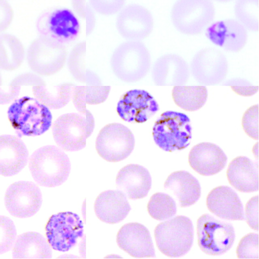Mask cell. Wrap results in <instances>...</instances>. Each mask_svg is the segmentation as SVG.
<instances>
[{
    "mask_svg": "<svg viewBox=\"0 0 259 259\" xmlns=\"http://www.w3.org/2000/svg\"><path fill=\"white\" fill-rule=\"evenodd\" d=\"M147 209L151 218L156 220L163 221L175 215L177 206L175 201L169 195L156 192L150 197Z\"/></svg>",
    "mask_w": 259,
    "mask_h": 259,
    "instance_id": "obj_31",
    "label": "cell"
},
{
    "mask_svg": "<svg viewBox=\"0 0 259 259\" xmlns=\"http://www.w3.org/2000/svg\"><path fill=\"white\" fill-rule=\"evenodd\" d=\"M151 13L138 4L128 5L117 15L116 27L119 34L128 40L140 41L147 38L153 28Z\"/></svg>",
    "mask_w": 259,
    "mask_h": 259,
    "instance_id": "obj_13",
    "label": "cell"
},
{
    "mask_svg": "<svg viewBox=\"0 0 259 259\" xmlns=\"http://www.w3.org/2000/svg\"><path fill=\"white\" fill-rule=\"evenodd\" d=\"M148 60V50L142 42L128 40L115 49L110 63L113 72L120 80L134 82L143 76L144 65Z\"/></svg>",
    "mask_w": 259,
    "mask_h": 259,
    "instance_id": "obj_7",
    "label": "cell"
},
{
    "mask_svg": "<svg viewBox=\"0 0 259 259\" xmlns=\"http://www.w3.org/2000/svg\"><path fill=\"white\" fill-rule=\"evenodd\" d=\"M14 17V11L6 0H0V33L6 30Z\"/></svg>",
    "mask_w": 259,
    "mask_h": 259,
    "instance_id": "obj_39",
    "label": "cell"
},
{
    "mask_svg": "<svg viewBox=\"0 0 259 259\" xmlns=\"http://www.w3.org/2000/svg\"><path fill=\"white\" fill-rule=\"evenodd\" d=\"M91 7L98 13L109 16L119 12L125 0H89Z\"/></svg>",
    "mask_w": 259,
    "mask_h": 259,
    "instance_id": "obj_36",
    "label": "cell"
},
{
    "mask_svg": "<svg viewBox=\"0 0 259 259\" xmlns=\"http://www.w3.org/2000/svg\"><path fill=\"white\" fill-rule=\"evenodd\" d=\"M258 105L249 107L243 113L242 117V127L245 134L251 139H258Z\"/></svg>",
    "mask_w": 259,
    "mask_h": 259,
    "instance_id": "obj_35",
    "label": "cell"
},
{
    "mask_svg": "<svg viewBox=\"0 0 259 259\" xmlns=\"http://www.w3.org/2000/svg\"><path fill=\"white\" fill-rule=\"evenodd\" d=\"M25 51L21 40L14 35L0 34V69L11 71L23 62Z\"/></svg>",
    "mask_w": 259,
    "mask_h": 259,
    "instance_id": "obj_27",
    "label": "cell"
},
{
    "mask_svg": "<svg viewBox=\"0 0 259 259\" xmlns=\"http://www.w3.org/2000/svg\"><path fill=\"white\" fill-rule=\"evenodd\" d=\"M152 179L149 171L144 166L129 164L121 168L116 177V185L119 190L129 199H139L149 193Z\"/></svg>",
    "mask_w": 259,
    "mask_h": 259,
    "instance_id": "obj_17",
    "label": "cell"
},
{
    "mask_svg": "<svg viewBox=\"0 0 259 259\" xmlns=\"http://www.w3.org/2000/svg\"><path fill=\"white\" fill-rule=\"evenodd\" d=\"M48 242L54 250L65 252L76 243L83 235V225L80 217L71 211L52 215L45 227Z\"/></svg>",
    "mask_w": 259,
    "mask_h": 259,
    "instance_id": "obj_11",
    "label": "cell"
},
{
    "mask_svg": "<svg viewBox=\"0 0 259 259\" xmlns=\"http://www.w3.org/2000/svg\"><path fill=\"white\" fill-rule=\"evenodd\" d=\"M42 201L38 186L26 181L16 182L6 190L5 204L8 211L13 217L29 218L39 209Z\"/></svg>",
    "mask_w": 259,
    "mask_h": 259,
    "instance_id": "obj_12",
    "label": "cell"
},
{
    "mask_svg": "<svg viewBox=\"0 0 259 259\" xmlns=\"http://www.w3.org/2000/svg\"><path fill=\"white\" fill-rule=\"evenodd\" d=\"M20 92V87L0 85V105L9 104L16 100Z\"/></svg>",
    "mask_w": 259,
    "mask_h": 259,
    "instance_id": "obj_40",
    "label": "cell"
},
{
    "mask_svg": "<svg viewBox=\"0 0 259 259\" xmlns=\"http://www.w3.org/2000/svg\"><path fill=\"white\" fill-rule=\"evenodd\" d=\"M75 84L64 83L48 85L46 83L33 87L35 98L49 108L58 109L64 107L71 100Z\"/></svg>",
    "mask_w": 259,
    "mask_h": 259,
    "instance_id": "obj_26",
    "label": "cell"
},
{
    "mask_svg": "<svg viewBox=\"0 0 259 259\" xmlns=\"http://www.w3.org/2000/svg\"><path fill=\"white\" fill-rule=\"evenodd\" d=\"M29 168L34 180L45 187H55L68 179L71 163L67 155L60 147L46 145L30 156Z\"/></svg>",
    "mask_w": 259,
    "mask_h": 259,
    "instance_id": "obj_1",
    "label": "cell"
},
{
    "mask_svg": "<svg viewBox=\"0 0 259 259\" xmlns=\"http://www.w3.org/2000/svg\"><path fill=\"white\" fill-rule=\"evenodd\" d=\"M85 18L87 19V34L89 35L94 29L95 23L94 13L89 5L87 8Z\"/></svg>",
    "mask_w": 259,
    "mask_h": 259,
    "instance_id": "obj_42",
    "label": "cell"
},
{
    "mask_svg": "<svg viewBox=\"0 0 259 259\" xmlns=\"http://www.w3.org/2000/svg\"><path fill=\"white\" fill-rule=\"evenodd\" d=\"M217 2H229V1H231L232 0H214Z\"/></svg>",
    "mask_w": 259,
    "mask_h": 259,
    "instance_id": "obj_44",
    "label": "cell"
},
{
    "mask_svg": "<svg viewBox=\"0 0 259 259\" xmlns=\"http://www.w3.org/2000/svg\"><path fill=\"white\" fill-rule=\"evenodd\" d=\"M65 44L46 35L35 38L27 52L30 69L38 75L51 76L61 70L67 60Z\"/></svg>",
    "mask_w": 259,
    "mask_h": 259,
    "instance_id": "obj_6",
    "label": "cell"
},
{
    "mask_svg": "<svg viewBox=\"0 0 259 259\" xmlns=\"http://www.w3.org/2000/svg\"><path fill=\"white\" fill-rule=\"evenodd\" d=\"M154 238L159 250L168 257H180L190 249L193 241V226L189 218L178 215L158 224Z\"/></svg>",
    "mask_w": 259,
    "mask_h": 259,
    "instance_id": "obj_5",
    "label": "cell"
},
{
    "mask_svg": "<svg viewBox=\"0 0 259 259\" xmlns=\"http://www.w3.org/2000/svg\"><path fill=\"white\" fill-rule=\"evenodd\" d=\"M235 14L245 28L252 31L258 30V0H237L235 6Z\"/></svg>",
    "mask_w": 259,
    "mask_h": 259,
    "instance_id": "obj_32",
    "label": "cell"
},
{
    "mask_svg": "<svg viewBox=\"0 0 259 259\" xmlns=\"http://www.w3.org/2000/svg\"><path fill=\"white\" fill-rule=\"evenodd\" d=\"M197 243L200 249L210 255L227 252L235 238L233 226L208 214H203L197 221Z\"/></svg>",
    "mask_w": 259,
    "mask_h": 259,
    "instance_id": "obj_9",
    "label": "cell"
},
{
    "mask_svg": "<svg viewBox=\"0 0 259 259\" xmlns=\"http://www.w3.org/2000/svg\"><path fill=\"white\" fill-rule=\"evenodd\" d=\"M12 127L20 135L39 136L51 127L52 115L36 98L24 96L14 100L8 110Z\"/></svg>",
    "mask_w": 259,
    "mask_h": 259,
    "instance_id": "obj_2",
    "label": "cell"
},
{
    "mask_svg": "<svg viewBox=\"0 0 259 259\" xmlns=\"http://www.w3.org/2000/svg\"><path fill=\"white\" fill-rule=\"evenodd\" d=\"M43 35L64 44L74 40L80 30L79 22L69 9L55 10L46 16Z\"/></svg>",
    "mask_w": 259,
    "mask_h": 259,
    "instance_id": "obj_18",
    "label": "cell"
},
{
    "mask_svg": "<svg viewBox=\"0 0 259 259\" xmlns=\"http://www.w3.org/2000/svg\"><path fill=\"white\" fill-rule=\"evenodd\" d=\"M12 256L15 258H50L52 252L48 242L41 234L27 232L16 238Z\"/></svg>",
    "mask_w": 259,
    "mask_h": 259,
    "instance_id": "obj_25",
    "label": "cell"
},
{
    "mask_svg": "<svg viewBox=\"0 0 259 259\" xmlns=\"http://www.w3.org/2000/svg\"><path fill=\"white\" fill-rule=\"evenodd\" d=\"M28 151L19 137L11 135H0V175L14 176L26 165Z\"/></svg>",
    "mask_w": 259,
    "mask_h": 259,
    "instance_id": "obj_20",
    "label": "cell"
},
{
    "mask_svg": "<svg viewBox=\"0 0 259 259\" xmlns=\"http://www.w3.org/2000/svg\"><path fill=\"white\" fill-rule=\"evenodd\" d=\"M45 83L37 74L25 73L16 77L10 83L13 86H35Z\"/></svg>",
    "mask_w": 259,
    "mask_h": 259,
    "instance_id": "obj_38",
    "label": "cell"
},
{
    "mask_svg": "<svg viewBox=\"0 0 259 259\" xmlns=\"http://www.w3.org/2000/svg\"><path fill=\"white\" fill-rule=\"evenodd\" d=\"M72 6L75 13L81 18L85 19L88 5L86 0H71Z\"/></svg>",
    "mask_w": 259,
    "mask_h": 259,
    "instance_id": "obj_41",
    "label": "cell"
},
{
    "mask_svg": "<svg viewBox=\"0 0 259 259\" xmlns=\"http://www.w3.org/2000/svg\"><path fill=\"white\" fill-rule=\"evenodd\" d=\"M206 204L208 209L217 217L228 220H243L244 214L241 201L231 188L220 186L208 194Z\"/></svg>",
    "mask_w": 259,
    "mask_h": 259,
    "instance_id": "obj_19",
    "label": "cell"
},
{
    "mask_svg": "<svg viewBox=\"0 0 259 259\" xmlns=\"http://www.w3.org/2000/svg\"><path fill=\"white\" fill-rule=\"evenodd\" d=\"M252 153L254 154V156L257 158H258V143L257 142L253 146L252 150Z\"/></svg>",
    "mask_w": 259,
    "mask_h": 259,
    "instance_id": "obj_43",
    "label": "cell"
},
{
    "mask_svg": "<svg viewBox=\"0 0 259 259\" xmlns=\"http://www.w3.org/2000/svg\"><path fill=\"white\" fill-rule=\"evenodd\" d=\"M94 210L97 218L107 224H116L123 221L131 210L125 195L120 190L102 192L96 198Z\"/></svg>",
    "mask_w": 259,
    "mask_h": 259,
    "instance_id": "obj_22",
    "label": "cell"
},
{
    "mask_svg": "<svg viewBox=\"0 0 259 259\" xmlns=\"http://www.w3.org/2000/svg\"><path fill=\"white\" fill-rule=\"evenodd\" d=\"M208 96L204 86H175L171 97L175 103L183 110L193 112L200 109L205 104Z\"/></svg>",
    "mask_w": 259,
    "mask_h": 259,
    "instance_id": "obj_28",
    "label": "cell"
},
{
    "mask_svg": "<svg viewBox=\"0 0 259 259\" xmlns=\"http://www.w3.org/2000/svg\"><path fill=\"white\" fill-rule=\"evenodd\" d=\"M245 217L247 224L251 229L258 231V195L252 197L245 205Z\"/></svg>",
    "mask_w": 259,
    "mask_h": 259,
    "instance_id": "obj_37",
    "label": "cell"
},
{
    "mask_svg": "<svg viewBox=\"0 0 259 259\" xmlns=\"http://www.w3.org/2000/svg\"><path fill=\"white\" fill-rule=\"evenodd\" d=\"M227 157L223 150L209 142H201L194 146L188 155L190 167L204 176L214 175L225 166Z\"/></svg>",
    "mask_w": 259,
    "mask_h": 259,
    "instance_id": "obj_16",
    "label": "cell"
},
{
    "mask_svg": "<svg viewBox=\"0 0 259 259\" xmlns=\"http://www.w3.org/2000/svg\"><path fill=\"white\" fill-rule=\"evenodd\" d=\"M86 42L77 44L72 49L68 60V66L71 75L78 81L89 85H101L99 79L93 72L85 69Z\"/></svg>",
    "mask_w": 259,
    "mask_h": 259,
    "instance_id": "obj_30",
    "label": "cell"
},
{
    "mask_svg": "<svg viewBox=\"0 0 259 259\" xmlns=\"http://www.w3.org/2000/svg\"><path fill=\"white\" fill-rule=\"evenodd\" d=\"M236 254L238 258H258V234L250 233L243 236L237 246Z\"/></svg>",
    "mask_w": 259,
    "mask_h": 259,
    "instance_id": "obj_34",
    "label": "cell"
},
{
    "mask_svg": "<svg viewBox=\"0 0 259 259\" xmlns=\"http://www.w3.org/2000/svg\"><path fill=\"white\" fill-rule=\"evenodd\" d=\"M206 35L215 45L233 52L241 50L245 45L247 37L245 28L233 19L212 24L207 28Z\"/></svg>",
    "mask_w": 259,
    "mask_h": 259,
    "instance_id": "obj_21",
    "label": "cell"
},
{
    "mask_svg": "<svg viewBox=\"0 0 259 259\" xmlns=\"http://www.w3.org/2000/svg\"><path fill=\"white\" fill-rule=\"evenodd\" d=\"M226 176L229 184L240 192L249 193L258 190L257 166L246 157L234 158L228 165Z\"/></svg>",
    "mask_w": 259,
    "mask_h": 259,
    "instance_id": "obj_23",
    "label": "cell"
},
{
    "mask_svg": "<svg viewBox=\"0 0 259 259\" xmlns=\"http://www.w3.org/2000/svg\"><path fill=\"white\" fill-rule=\"evenodd\" d=\"M135 144L132 131L120 123L105 125L99 132L96 149L105 160L117 162L126 158L133 152Z\"/></svg>",
    "mask_w": 259,
    "mask_h": 259,
    "instance_id": "obj_10",
    "label": "cell"
},
{
    "mask_svg": "<svg viewBox=\"0 0 259 259\" xmlns=\"http://www.w3.org/2000/svg\"><path fill=\"white\" fill-rule=\"evenodd\" d=\"M118 247L134 257L155 256L152 240L148 229L138 223L123 225L116 235Z\"/></svg>",
    "mask_w": 259,
    "mask_h": 259,
    "instance_id": "obj_15",
    "label": "cell"
},
{
    "mask_svg": "<svg viewBox=\"0 0 259 259\" xmlns=\"http://www.w3.org/2000/svg\"><path fill=\"white\" fill-rule=\"evenodd\" d=\"M111 90L110 86L75 85L71 100L78 112L85 113L87 104L96 105L103 103Z\"/></svg>",
    "mask_w": 259,
    "mask_h": 259,
    "instance_id": "obj_29",
    "label": "cell"
},
{
    "mask_svg": "<svg viewBox=\"0 0 259 259\" xmlns=\"http://www.w3.org/2000/svg\"><path fill=\"white\" fill-rule=\"evenodd\" d=\"M94 128V118L89 110L85 113H65L54 121L53 137L58 146L62 150L77 151L85 147L87 140Z\"/></svg>",
    "mask_w": 259,
    "mask_h": 259,
    "instance_id": "obj_3",
    "label": "cell"
},
{
    "mask_svg": "<svg viewBox=\"0 0 259 259\" xmlns=\"http://www.w3.org/2000/svg\"><path fill=\"white\" fill-rule=\"evenodd\" d=\"M214 16V8L210 0H178L171 12L175 27L189 35L200 33Z\"/></svg>",
    "mask_w": 259,
    "mask_h": 259,
    "instance_id": "obj_8",
    "label": "cell"
},
{
    "mask_svg": "<svg viewBox=\"0 0 259 259\" xmlns=\"http://www.w3.org/2000/svg\"><path fill=\"white\" fill-rule=\"evenodd\" d=\"M15 224L9 218L0 215V254L10 250L16 239Z\"/></svg>",
    "mask_w": 259,
    "mask_h": 259,
    "instance_id": "obj_33",
    "label": "cell"
},
{
    "mask_svg": "<svg viewBox=\"0 0 259 259\" xmlns=\"http://www.w3.org/2000/svg\"><path fill=\"white\" fill-rule=\"evenodd\" d=\"M2 84V77L0 72V85Z\"/></svg>",
    "mask_w": 259,
    "mask_h": 259,
    "instance_id": "obj_45",
    "label": "cell"
},
{
    "mask_svg": "<svg viewBox=\"0 0 259 259\" xmlns=\"http://www.w3.org/2000/svg\"><path fill=\"white\" fill-rule=\"evenodd\" d=\"M159 110L154 98L144 90H131L121 96L116 107L119 116L124 121L143 123Z\"/></svg>",
    "mask_w": 259,
    "mask_h": 259,
    "instance_id": "obj_14",
    "label": "cell"
},
{
    "mask_svg": "<svg viewBox=\"0 0 259 259\" xmlns=\"http://www.w3.org/2000/svg\"><path fill=\"white\" fill-rule=\"evenodd\" d=\"M155 144L167 152L187 147L192 139V126L189 117L176 111L163 112L155 121L152 129Z\"/></svg>",
    "mask_w": 259,
    "mask_h": 259,
    "instance_id": "obj_4",
    "label": "cell"
},
{
    "mask_svg": "<svg viewBox=\"0 0 259 259\" xmlns=\"http://www.w3.org/2000/svg\"><path fill=\"white\" fill-rule=\"evenodd\" d=\"M164 188L175 195L181 207L193 205L201 195V187L198 181L185 170L171 173L164 182Z\"/></svg>",
    "mask_w": 259,
    "mask_h": 259,
    "instance_id": "obj_24",
    "label": "cell"
}]
</instances>
